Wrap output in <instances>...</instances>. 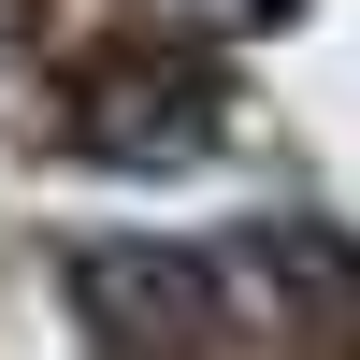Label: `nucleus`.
I'll use <instances>...</instances> for the list:
<instances>
[{
  "label": "nucleus",
  "mask_w": 360,
  "mask_h": 360,
  "mask_svg": "<svg viewBox=\"0 0 360 360\" xmlns=\"http://www.w3.org/2000/svg\"><path fill=\"white\" fill-rule=\"evenodd\" d=\"M86 317L101 332H159V346H188L202 317H217V288H202V259H159V245H86Z\"/></svg>",
  "instance_id": "obj_2"
},
{
  "label": "nucleus",
  "mask_w": 360,
  "mask_h": 360,
  "mask_svg": "<svg viewBox=\"0 0 360 360\" xmlns=\"http://www.w3.org/2000/svg\"><path fill=\"white\" fill-rule=\"evenodd\" d=\"M217 15H231V29H274V15H288V0H217Z\"/></svg>",
  "instance_id": "obj_3"
},
{
  "label": "nucleus",
  "mask_w": 360,
  "mask_h": 360,
  "mask_svg": "<svg viewBox=\"0 0 360 360\" xmlns=\"http://www.w3.org/2000/svg\"><path fill=\"white\" fill-rule=\"evenodd\" d=\"M217 115H231L217 58L130 44V58H101L72 86V159H101V173H188V159H217Z\"/></svg>",
  "instance_id": "obj_1"
}]
</instances>
